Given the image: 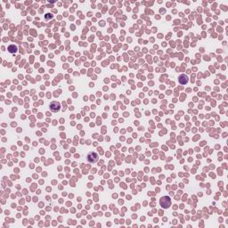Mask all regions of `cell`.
<instances>
[{
    "label": "cell",
    "instance_id": "6da1fadb",
    "mask_svg": "<svg viewBox=\"0 0 228 228\" xmlns=\"http://www.w3.org/2000/svg\"><path fill=\"white\" fill-rule=\"evenodd\" d=\"M160 204L164 208H168L171 206V199L168 196H163L160 200Z\"/></svg>",
    "mask_w": 228,
    "mask_h": 228
},
{
    "label": "cell",
    "instance_id": "7a4b0ae2",
    "mask_svg": "<svg viewBox=\"0 0 228 228\" xmlns=\"http://www.w3.org/2000/svg\"><path fill=\"white\" fill-rule=\"evenodd\" d=\"M87 160L89 163L91 164H93V163H95L98 161L99 160V156H98V154L95 152H88L87 154Z\"/></svg>",
    "mask_w": 228,
    "mask_h": 228
},
{
    "label": "cell",
    "instance_id": "3957f363",
    "mask_svg": "<svg viewBox=\"0 0 228 228\" xmlns=\"http://www.w3.org/2000/svg\"><path fill=\"white\" fill-rule=\"evenodd\" d=\"M49 107H50V110H51L53 112H60V110H61V104H60L59 102H56V101L52 102V103L50 104Z\"/></svg>",
    "mask_w": 228,
    "mask_h": 228
},
{
    "label": "cell",
    "instance_id": "277c9868",
    "mask_svg": "<svg viewBox=\"0 0 228 228\" xmlns=\"http://www.w3.org/2000/svg\"><path fill=\"white\" fill-rule=\"evenodd\" d=\"M178 81L181 85H186L189 81V78L188 77L185 75V74H181L179 77H178Z\"/></svg>",
    "mask_w": 228,
    "mask_h": 228
},
{
    "label": "cell",
    "instance_id": "5b68a950",
    "mask_svg": "<svg viewBox=\"0 0 228 228\" xmlns=\"http://www.w3.org/2000/svg\"><path fill=\"white\" fill-rule=\"evenodd\" d=\"M8 52L10 53H14L17 52V47L14 45H9L8 47Z\"/></svg>",
    "mask_w": 228,
    "mask_h": 228
}]
</instances>
